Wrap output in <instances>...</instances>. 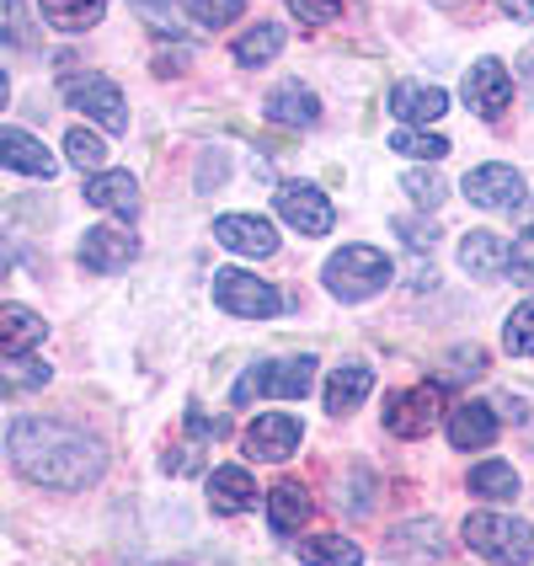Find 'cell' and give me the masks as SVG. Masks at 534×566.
<instances>
[{"mask_svg": "<svg viewBox=\"0 0 534 566\" xmlns=\"http://www.w3.org/2000/svg\"><path fill=\"white\" fill-rule=\"evenodd\" d=\"M0 166L6 171H22V177H54L60 171V160L49 156V145L28 134V128H0Z\"/></svg>", "mask_w": 534, "mask_h": 566, "instance_id": "obj_13", "label": "cell"}, {"mask_svg": "<svg viewBox=\"0 0 534 566\" xmlns=\"http://www.w3.org/2000/svg\"><path fill=\"white\" fill-rule=\"evenodd\" d=\"M471 492L475 497H492V503H507V497H519V471L503 465V460H486V465L471 471Z\"/></svg>", "mask_w": 534, "mask_h": 566, "instance_id": "obj_27", "label": "cell"}, {"mask_svg": "<svg viewBox=\"0 0 534 566\" xmlns=\"http://www.w3.org/2000/svg\"><path fill=\"white\" fill-rule=\"evenodd\" d=\"M134 256H139V241L118 224H96L81 235V268H92V273H118Z\"/></svg>", "mask_w": 534, "mask_h": 566, "instance_id": "obj_11", "label": "cell"}, {"mask_svg": "<svg viewBox=\"0 0 534 566\" xmlns=\"http://www.w3.org/2000/svg\"><path fill=\"white\" fill-rule=\"evenodd\" d=\"M273 209H279L283 224H294L300 235H326L332 224H337V209H332V198L311 182H283L279 198H273Z\"/></svg>", "mask_w": 534, "mask_h": 566, "instance_id": "obj_8", "label": "cell"}, {"mask_svg": "<svg viewBox=\"0 0 534 566\" xmlns=\"http://www.w3.org/2000/svg\"><path fill=\"white\" fill-rule=\"evenodd\" d=\"M300 562L305 566H364V551L343 535H315V539H300Z\"/></svg>", "mask_w": 534, "mask_h": 566, "instance_id": "obj_25", "label": "cell"}, {"mask_svg": "<svg viewBox=\"0 0 534 566\" xmlns=\"http://www.w3.org/2000/svg\"><path fill=\"white\" fill-rule=\"evenodd\" d=\"M38 11L54 32H86L107 17V0H38Z\"/></svg>", "mask_w": 534, "mask_h": 566, "instance_id": "obj_24", "label": "cell"}, {"mask_svg": "<svg viewBox=\"0 0 534 566\" xmlns=\"http://www.w3.org/2000/svg\"><path fill=\"white\" fill-rule=\"evenodd\" d=\"M503 6V17H513V22H534V0H498Z\"/></svg>", "mask_w": 534, "mask_h": 566, "instance_id": "obj_40", "label": "cell"}, {"mask_svg": "<svg viewBox=\"0 0 534 566\" xmlns=\"http://www.w3.org/2000/svg\"><path fill=\"white\" fill-rule=\"evenodd\" d=\"M396 235H407L411 252H433V241H439L433 224H417V220H396Z\"/></svg>", "mask_w": 534, "mask_h": 566, "instance_id": "obj_37", "label": "cell"}, {"mask_svg": "<svg viewBox=\"0 0 534 566\" xmlns=\"http://www.w3.org/2000/svg\"><path fill=\"white\" fill-rule=\"evenodd\" d=\"M49 337L43 315L28 305H0V358H28L32 347Z\"/></svg>", "mask_w": 534, "mask_h": 566, "instance_id": "obj_15", "label": "cell"}, {"mask_svg": "<svg viewBox=\"0 0 534 566\" xmlns=\"http://www.w3.org/2000/svg\"><path fill=\"white\" fill-rule=\"evenodd\" d=\"M32 385H49V364L22 358V364H6L0 369V390H32Z\"/></svg>", "mask_w": 534, "mask_h": 566, "instance_id": "obj_33", "label": "cell"}, {"mask_svg": "<svg viewBox=\"0 0 534 566\" xmlns=\"http://www.w3.org/2000/svg\"><path fill=\"white\" fill-rule=\"evenodd\" d=\"M86 203L107 209V214L134 220V214H139V182H134L128 171H92V182H86Z\"/></svg>", "mask_w": 534, "mask_h": 566, "instance_id": "obj_19", "label": "cell"}, {"mask_svg": "<svg viewBox=\"0 0 534 566\" xmlns=\"http://www.w3.org/2000/svg\"><path fill=\"white\" fill-rule=\"evenodd\" d=\"M337 6H343V0H337Z\"/></svg>", "mask_w": 534, "mask_h": 566, "instance_id": "obj_44", "label": "cell"}, {"mask_svg": "<svg viewBox=\"0 0 534 566\" xmlns=\"http://www.w3.org/2000/svg\"><path fill=\"white\" fill-rule=\"evenodd\" d=\"M369 390H375V369L369 364H343V369H332V379H326V411L347 417V411L364 407Z\"/></svg>", "mask_w": 534, "mask_h": 566, "instance_id": "obj_21", "label": "cell"}, {"mask_svg": "<svg viewBox=\"0 0 534 566\" xmlns=\"http://www.w3.org/2000/svg\"><path fill=\"white\" fill-rule=\"evenodd\" d=\"M407 192L422 203V209H439L443 203V177L439 171H407Z\"/></svg>", "mask_w": 534, "mask_h": 566, "instance_id": "obj_35", "label": "cell"}, {"mask_svg": "<svg viewBox=\"0 0 534 566\" xmlns=\"http://www.w3.org/2000/svg\"><path fill=\"white\" fill-rule=\"evenodd\" d=\"M465 545L492 566H530L534 562V530L513 513H471L465 518Z\"/></svg>", "mask_w": 534, "mask_h": 566, "instance_id": "obj_4", "label": "cell"}, {"mask_svg": "<svg viewBox=\"0 0 534 566\" xmlns=\"http://www.w3.org/2000/svg\"><path fill=\"white\" fill-rule=\"evenodd\" d=\"M315 364L311 353H300V358H268V364H252L247 375L235 379V390H230V401L235 407H252V401H268V396H283V401H305L315 385Z\"/></svg>", "mask_w": 534, "mask_h": 566, "instance_id": "obj_2", "label": "cell"}, {"mask_svg": "<svg viewBox=\"0 0 534 566\" xmlns=\"http://www.w3.org/2000/svg\"><path fill=\"white\" fill-rule=\"evenodd\" d=\"M279 49H283V28H279V22H256L252 32H241V38H235V64L256 70V64L279 60Z\"/></svg>", "mask_w": 534, "mask_h": 566, "instance_id": "obj_26", "label": "cell"}, {"mask_svg": "<svg viewBox=\"0 0 534 566\" xmlns=\"http://www.w3.org/2000/svg\"><path fill=\"white\" fill-rule=\"evenodd\" d=\"M443 417V385H411V390H396L385 396V428L396 439H428Z\"/></svg>", "mask_w": 534, "mask_h": 566, "instance_id": "obj_5", "label": "cell"}, {"mask_svg": "<svg viewBox=\"0 0 534 566\" xmlns=\"http://www.w3.org/2000/svg\"><path fill=\"white\" fill-rule=\"evenodd\" d=\"M465 102H471L481 118H503L507 102H513V75L503 70V60H475L465 75Z\"/></svg>", "mask_w": 534, "mask_h": 566, "instance_id": "obj_10", "label": "cell"}, {"mask_svg": "<svg viewBox=\"0 0 534 566\" xmlns=\"http://www.w3.org/2000/svg\"><path fill=\"white\" fill-rule=\"evenodd\" d=\"M519 70H524V81H530V96H534V49L524 54V60H519Z\"/></svg>", "mask_w": 534, "mask_h": 566, "instance_id": "obj_42", "label": "cell"}, {"mask_svg": "<svg viewBox=\"0 0 534 566\" xmlns=\"http://www.w3.org/2000/svg\"><path fill=\"white\" fill-rule=\"evenodd\" d=\"M507 273L519 283H534V224L513 241V252H507Z\"/></svg>", "mask_w": 534, "mask_h": 566, "instance_id": "obj_36", "label": "cell"}, {"mask_svg": "<svg viewBox=\"0 0 534 566\" xmlns=\"http://www.w3.org/2000/svg\"><path fill=\"white\" fill-rule=\"evenodd\" d=\"M390 150H396V156H417V160H443L449 156V139H443V134H417V128H401V134L390 139Z\"/></svg>", "mask_w": 534, "mask_h": 566, "instance_id": "obj_31", "label": "cell"}, {"mask_svg": "<svg viewBox=\"0 0 534 566\" xmlns=\"http://www.w3.org/2000/svg\"><path fill=\"white\" fill-rule=\"evenodd\" d=\"M209 503L214 513H252L256 507V481L247 465H220L209 475Z\"/></svg>", "mask_w": 534, "mask_h": 566, "instance_id": "obj_20", "label": "cell"}, {"mask_svg": "<svg viewBox=\"0 0 534 566\" xmlns=\"http://www.w3.org/2000/svg\"><path fill=\"white\" fill-rule=\"evenodd\" d=\"M0 43L11 49H38V32H32V17L22 0H0Z\"/></svg>", "mask_w": 534, "mask_h": 566, "instance_id": "obj_28", "label": "cell"}, {"mask_svg": "<svg viewBox=\"0 0 534 566\" xmlns=\"http://www.w3.org/2000/svg\"><path fill=\"white\" fill-rule=\"evenodd\" d=\"M390 113H396L401 124H439L443 113H449V96H443V86L401 81V86L390 92Z\"/></svg>", "mask_w": 534, "mask_h": 566, "instance_id": "obj_16", "label": "cell"}, {"mask_svg": "<svg viewBox=\"0 0 534 566\" xmlns=\"http://www.w3.org/2000/svg\"><path fill=\"white\" fill-rule=\"evenodd\" d=\"M188 428H192V433H198V439H220V433H224V422H220V417L209 422V417H203V411H198V407L188 411Z\"/></svg>", "mask_w": 534, "mask_h": 566, "instance_id": "obj_38", "label": "cell"}, {"mask_svg": "<svg viewBox=\"0 0 534 566\" xmlns=\"http://www.w3.org/2000/svg\"><path fill=\"white\" fill-rule=\"evenodd\" d=\"M11 262H17V247H11V235L0 230V283H6V273H11Z\"/></svg>", "mask_w": 534, "mask_h": 566, "instance_id": "obj_41", "label": "cell"}, {"mask_svg": "<svg viewBox=\"0 0 534 566\" xmlns=\"http://www.w3.org/2000/svg\"><path fill=\"white\" fill-rule=\"evenodd\" d=\"M6 454H11V465L28 475V481L54 486V492H86L96 475H102L96 439H86L70 422H54V417H22L6 433Z\"/></svg>", "mask_w": 534, "mask_h": 566, "instance_id": "obj_1", "label": "cell"}, {"mask_svg": "<svg viewBox=\"0 0 534 566\" xmlns=\"http://www.w3.org/2000/svg\"><path fill=\"white\" fill-rule=\"evenodd\" d=\"M390 256L379 252V247H343V252L326 256V289L343 300V305H364V300H375L379 289L390 283Z\"/></svg>", "mask_w": 534, "mask_h": 566, "instance_id": "obj_3", "label": "cell"}, {"mask_svg": "<svg viewBox=\"0 0 534 566\" xmlns=\"http://www.w3.org/2000/svg\"><path fill=\"white\" fill-rule=\"evenodd\" d=\"M214 241L241 256H256V262L279 252V230L268 220H256V214H224V220H214Z\"/></svg>", "mask_w": 534, "mask_h": 566, "instance_id": "obj_14", "label": "cell"}, {"mask_svg": "<svg viewBox=\"0 0 534 566\" xmlns=\"http://www.w3.org/2000/svg\"><path fill=\"white\" fill-rule=\"evenodd\" d=\"M460 268L481 283L503 279L507 273V241L503 235H492V230H471V235L460 241Z\"/></svg>", "mask_w": 534, "mask_h": 566, "instance_id": "obj_18", "label": "cell"}, {"mask_svg": "<svg viewBox=\"0 0 534 566\" xmlns=\"http://www.w3.org/2000/svg\"><path fill=\"white\" fill-rule=\"evenodd\" d=\"M300 439H305L300 417H289V411H262L252 428H247V454H252V460H268V465H283V460H294Z\"/></svg>", "mask_w": 534, "mask_h": 566, "instance_id": "obj_9", "label": "cell"}, {"mask_svg": "<svg viewBox=\"0 0 534 566\" xmlns=\"http://www.w3.org/2000/svg\"><path fill=\"white\" fill-rule=\"evenodd\" d=\"M134 6H139L145 17H156V22H166V17L177 22V0H134Z\"/></svg>", "mask_w": 534, "mask_h": 566, "instance_id": "obj_39", "label": "cell"}, {"mask_svg": "<svg viewBox=\"0 0 534 566\" xmlns=\"http://www.w3.org/2000/svg\"><path fill=\"white\" fill-rule=\"evenodd\" d=\"M268 118L279 128H315L321 124V102L300 81H289V86H279V92L268 96Z\"/></svg>", "mask_w": 534, "mask_h": 566, "instance_id": "obj_22", "label": "cell"}, {"mask_svg": "<svg viewBox=\"0 0 534 566\" xmlns=\"http://www.w3.org/2000/svg\"><path fill=\"white\" fill-rule=\"evenodd\" d=\"M6 92H11V86H6V70H0V107H6Z\"/></svg>", "mask_w": 534, "mask_h": 566, "instance_id": "obj_43", "label": "cell"}, {"mask_svg": "<svg viewBox=\"0 0 534 566\" xmlns=\"http://www.w3.org/2000/svg\"><path fill=\"white\" fill-rule=\"evenodd\" d=\"M268 518H273V535H294L311 518V492L300 481H279L268 492Z\"/></svg>", "mask_w": 534, "mask_h": 566, "instance_id": "obj_23", "label": "cell"}, {"mask_svg": "<svg viewBox=\"0 0 534 566\" xmlns=\"http://www.w3.org/2000/svg\"><path fill=\"white\" fill-rule=\"evenodd\" d=\"M64 102H70L75 113H86L92 124H102L107 134H128V102L107 75H96V70L70 75V81H64Z\"/></svg>", "mask_w": 534, "mask_h": 566, "instance_id": "obj_6", "label": "cell"}, {"mask_svg": "<svg viewBox=\"0 0 534 566\" xmlns=\"http://www.w3.org/2000/svg\"><path fill=\"white\" fill-rule=\"evenodd\" d=\"M214 305L230 315H247V321H268V315L283 311V294L273 283H262L256 273L224 268V273H214Z\"/></svg>", "mask_w": 534, "mask_h": 566, "instance_id": "obj_7", "label": "cell"}, {"mask_svg": "<svg viewBox=\"0 0 534 566\" xmlns=\"http://www.w3.org/2000/svg\"><path fill=\"white\" fill-rule=\"evenodd\" d=\"M503 347L513 353V358H534V300H524L519 311L507 315V326H503Z\"/></svg>", "mask_w": 534, "mask_h": 566, "instance_id": "obj_30", "label": "cell"}, {"mask_svg": "<svg viewBox=\"0 0 534 566\" xmlns=\"http://www.w3.org/2000/svg\"><path fill=\"white\" fill-rule=\"evenodd\" d=\"M465 198L481 203V209H519L524 203V177L513 171V166H475L471 177H465Z\"/></svg>", "mask_w": 534, "mask_h": 566, "instance_id": "obj_12", "label": "cell"}, {"mask_svg": "<svg viewBox=\"0 0 534 566\" xmlns=\"http://www.w3.org/2000/svg\"><path fill=\"white\" fill-rule=\"evenodd\" d=\"M289 11H294L300 22H311V28H332V22L343 17L337 0H289Z\"/></svg>", "mask_w": 534, "mask_h": 566, "instance_id": "obj_34", "label": "cell"}, {"mask_svg": "<svg viewBox=\"0 0 534 566\" xmlns=\"http://www.w3.org/2000/svg\"><path fill=\"white\" fill-rule=\"evenodd\" d=\"M498 439V411L486 407V401H460V407L449 411V443L465 454V449H486V443Z\"/></svg>", "mask_w": 534, "mask_h": 566, "instance_id": "obj_17", "label": "cell"}, {"mask_svg": "<svg viewBox=\"0 0 534 566\" xmlns=\"http://www.w3.org/2000/svg\"><path fill=\"white\" fill-rule=\"evenodd\" d=\"M241 11H247V0H192L198 28H230Z\"/></svg>", "mask_w": 534, "mask_h": 566, "instance_id": "obj_32", "label": "cell"}, {"mask_svg": "<svg viewBox=\"0 0 534 566\" xmlns=\"http://www.w3.org/2000/svg\"><path fill=\"white\" fill-rule=\"evenodd\" d=\"M64 156H70V166H81V171H102L107 145H102V134H92V128H70L64 134Z\"/></svg>", "mask_w": 534, "mask_h": 566, "instance_id": "obj_29", "label": "cell"}]
</instances>
